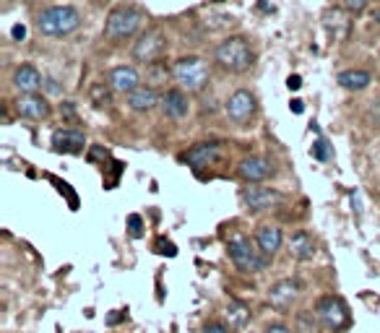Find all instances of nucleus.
<instances>
[{"instance_id":"nucleus-1","label":"nucleus","mask_w":380,"mask_h":333,"mask_svg":"<svg viewBox=\"0 0 380 333\" xmlns=\"http://www.w3.org/2000/svg\"><path fill=\"white\" fill-rule=\"evenodd\" d=\"M214 60L226 74H245V71H251L255 55H253L251 42L245 37H226L214 49Z\"/></svg>"},{"instance_id":"nucleus-2","label":"nucleus","mask_w":380,"mask_h":333,"mask_svg":"<svg viewBox=\"0 0 380 333\" xmlns=\"http://www.w3.org/2000/svg\"><path fill=\"white\" fill-rule=\"evenodd\" d=\"M144 24H146L144 11L133 8V6H117V8L110 11V16L105 21V40L125 42L130 37H136Z\"/></svg>"},{"instance_id":"nucleus-3","label":"nucleus","mask_w":380,"mask_h":333,"mask_svg":"<svg viewBox=\"0 0 380 333\" xmlns=\"http://www.w3.org/2000/svg\"><path fill=\"white\" fill-rule=\"evenodd\" d=\"M81 26V13L73 6H50L37 16V29L45 37H68Z\"/></svg>"},{"instance_id":"nucleus-4","label":"nucleus","mask_w":380,"mask_h":333,"mask_svg":"<svg viewBox=\"0 0 380 333\" xmlns=\"http://www.w3.org/2000/svg\"><path fill=\"white\" fill-rule=\"evenodd\" d=\"M209 65L201 57H180L178 63L172 65V81L178 83L180 89L188 91V94H195V91H203L206 83H209Z\"/></svg>"},{"instance_id":"nucleus-5","label":"nucleus","mask_w":380,"mask_h":333,"mask_svg":"<svg viewBox=\"0 0 380 333\" xmlns=\"http://www.w3.org/2000/svg\"><path fill=\"white\" fill-rule=\"evenodd\" d=\"M226 252H229V260L235 263V269L243 271V274H260V271L268 266V255H263L258 245H253L251 240L243 235H237L229 240Z\"/></svg>"},{"instance_id":"nucleus-6","label":"nucleus","mask_w":380,"mask_h":333,"mask_svg":"<svg viewBox=\"0 0 380 333\" xmlns=\"http://www.w3.org/2000/svg\"><path fill=\"white\" fill-rule=\"evenodd\" d=\"M316 315L318 320H321V325L323 328H328V331L339 333L344 331L349 325V310L347 305H344V300L341 297H321L316 305Z\"/></svg>"},{"instance_id":"nucleus-7","label":"nucleus","mask_w":380,"mask_h":333,"mask_svg":"<svg viewBox=\"0 0 380 333\" xmlns=\"http://www.w3.org/2000/svg\"><path fill=\"white\" fill-rule=\"evenodd\" d=\"M164 47H167V40H164V34L159 29H146L144 34H138L136 45H133V57H136L138 63H156L159 57H162Z\"/></svg>"},{"instance_id":"nucleus-8","label":"nucleus","mask_w":380,"mask_h":333,"mask_svg":"<svg viewBox=\"0 0 380 333\" xmlns=\"http://www.w3.org/2000/svg\"><path fill=\"white\" fill-rule=\"evenodd\" d=\"M255 110H258V105H255V97H253L251 91H245V89H237L232 97L226 99V105H224L226 117L235 122V125H240V128H245V125H248V122L255 117Z\"/></svg>"},{"instance_id":"nucleus-9","label":"nucleus","mask_w":380,"mask_h":333,"mask_svg":"<svg viewBox=\"0 0 380 333\" xmlns=\"http://www.w3.org/2000/svg\"><path fill=\"white\" fill-rule=\"evenodd\" d=\"M243 201L245 206L251 209V211H268V209H274V206L282 204V193L276 190V187H263L258 185H248L243 190Z\"/></svg>"},{"instance_id":"nucleus-10","label":"nucleus","mask_w":380,"mask_h":333,"mask_svg":"<svg viewBox=\"0 0 380 333\" xmlns=\"http://www.w3.org/2000/svg\"><path fill=\"white\" fill-rule=\"evenodd\" d=\"M13 107H16L18 117H26V120H47L52 115V107H50V102L42 97L40 91L37 94H18Z\"/></svg>"},{"instance_id":"nucleus-11","label":"nucleus","mask_w":380,"mask_h":333,"mask_svg":"<svg viewBox=\"0 0 380 333\" xmlns=\"http://www.w3.org/2000/svg\"><path fill=\"white\" fill-rule=\"evenodd\" d=\"M297 297H299V281H294V279H282V281H276V284L268 289V302H271V308L279 310V312L292 310V305L297 302Z\"/></svg>"},{"instance_id":"nucleus-12","label":"nucleus","mask_w":380,"mask_h":333,"mask_svg":"<svg viewBox=\"0 0 380 333\" xmlns=\"http://www.w3.org/2000/svg\"><path fill=\"white\" fill-rule=\"evenodd\" d=\"M271 172H274V167L263 156H245L243 162L237 164V177H243L248 185H258V182L268 180Z\"/></svg>"},{"instance_id":"nucleus-13","label":"nucleus","mask_w":380,"mask_h":333,"mask_svg":"<svg viewBox=\"0 0 380 333\" xmlns=\"http://www.w3.org/2000/svg\"><path fill=\"white\" fill-rule=\"evenodd\" d=\"M107 83L113 86L115 94H125L128 97L130 91H136L141 86V74H138L133 65H117L107 74Z\"/></svg>"},{"instance_id":"nucleus-14","label":"nucleus","mask_w":380,"mask_h":333,"mask_svg":"<svg viewBox=\"0 0 380 333\" xmlns=\"http://www.w3.org/2000/svg\"><path fill=\"white\" fill-rule=\"evenodd\" d=\"M323 26L333 42H344L349 37V32H352L349 11L347 8H328L323 13Z\"/></svg>"},{"instance_id":"nucleus-15","label":"nucleus","mask_w":380,"mask_h":333,"mask_svg":"<svg viewBox=\"0 0 380 333\" xmlns=\"http://www.w3.org/2000/svg\"><path fill=\"white\" fill-rule=\"evenodd\" d=\"M52 148L57 154H81L86 148V139L81 130H55L52 133Z\"/></svg>"},{"instance_id":"nucleus-16","label":"nucleus","mask_w":380,"mask_h":333,"mask_svg":"<svg viewBox=\"0 0 380 333\" xmlns=\"http://www.w3.org/2000/svg\"><path fill=\"white\" fill-rule=\"evenodd\" d=\"M162 112L172 120H183L190 112V102H188V94L183 89H167L162 94Z\"/></svg>"},{"instance_id":"nucleus-17","label":"nucleus","mask_w":380,"mask_h":333,"mask_svg":"<svg viewBox=\"0 0 380 333\" xmlns=\"http://www.w3.org/2000/svg\"><path fill=\"white\" fill-rule=\"evenodd\" d=\"M125 102H128L133 112H151L156 105H162V94H159V89H151V86L141 83L136 91H130L125 97Z\"/></svg>"},{"instance_id":"nucleus-18","label":"nucleus","mask_w":380,"mask_h":333,"mask_svg":"<svg viewBox=\"0 0 380 333\" xmlns=\"http://www.w3.org/2000/svg\"><path fill=\"white\" fill-rule=\"evenodd\" d=\"M282 243H284V235L276 224H263V227H258V232H255V245H258L260 252L268 255V258H274L276 252L282 250Z\"/></svg>"},{"instance_id":"nucleus-19","label":"nucleus","mask_w":380,"mask_h":333,"mask_svg":"<svg viewBox=\"0 0 380 333\" xmlns=\"http://www.w3.org/2000/svg\"><path fill=\"white\" fill-rule=\"evenodd\" d=\"M42 74L34 65H18L16 74H13V86L18 89V94H37L42 89Z\"/></svg>"},{"instance_id":"nucleus-20","label":"nucleus","mask_w":380,"mask_h":333,"mask_svg":"<svg viewBox=\"0 0 380 333\" xmlns=\"http://www.w3.org/2000/svg\"><path fill=\"white\" fill-rule=\"evenodd\" d=\"M219 159V144H195L193 148H188V154L183 156V162H188L190 167L201 170L209 167Z\"/></svg>"},{"instance_id":"nucleus-21","label":"nucleus","mask_w":380,"mask_h":333,"mask_svg":"<svg viewBox=\"0 0 380 333\" xmlns=\"http://www.w3.org/2000/svg\"><path fill=\"white\" fill-rule=\"evenodd\" d=\"M318 245H316V237L310 235V232H305V229H299V232H294L289 240V252L292 258L297 260H310L313 255H316Z\"/></svg>"},{"instance_id":"nucleus-22","label":"nucleus","mask_w":380,"mask_h":333,"mask_svg":"<svg viewBox=\"0 0 380 333\" xmlns=\"http://www.w3.org/2000/svg\"><path fill=\"white\" fill-rule=\"evenodd\" d=\"M339 83L347 91H364L372 83V76L367 71H344L339 74Z\"/></svg>"},{"instance_id":"nucleus-23","label":"nucleus","mask_w":380,"mask_h":333,"mask_svg":"<svg viewBox=\"0 0 380 333\" xmlns=\"http://www.w3.org/2000/svg\"><path fill=\"white\" fill-rule=\"evenodd\" d=\"M170 78H172V71L162 63V60L146 65V86L159 89V86H167V81H170Z\"/></svg>"},{"instance_id":"nucleus-24","label":"nucleus","mask_w":380,"mask_h":333,"mask_svg":"<svg viewBox=\"0 0 380 333\" xmlns=\"http://www.w3.org/2000/svg\"><path fill=\"white\" fill-rule=\"evenodd\" d=\"M226 315H229V320L237 325V328H243L248 320H251V310L245 308L243 302L237 300H229V305H226Z\"/></svg>"},{"instance_id":"nucleus-25","label":"nucleus","mask_w":380,"mask_h":333,"mask_svg":"<svg viewBox=\"0 0 380 333\" xmlns=\"http://www.w3.org/2000/svg\"><path fill=\"white\" fill-rule=\"evenodd\" d=\"M113 99V86L110 83H94L91 86V102L97 107H107Z\"/></svg>"},{"instance_id":"nucleus-26","label":"nucleus","mask_w":380,"mask_h":333,"mask_svg":"<svg viewBox=\"0 0 380 333\" xmlns=\"http://www.w3.org/2000/svg\"><path fill=\"white\" fill-rule=\"evenodd\" d=\"M318 317V315H316ZM316 317H313V312H299L297 315V328L302 333H318V323Z\"/></svg>"},{"instance_id":"nucleus-27","label":"nucleus","mask_w":380,"mask_h":333,"mask_svg":"<svg viewBox=\"0 0 380 333\" xmlns=\"http://www.w3.org/2000/svg\"><path fill=\"white\" fill-rule=\"evenodd\" d=\"M341 6L349 11V13H364L367 11V6H370V0H341Z\"/></svg>"},{"instance_id":"nucleus-28","label":"nucleus","mask_w":380,"mask_h":333,"mask_svg":"<svg viewBox=\"0 0 380 333\" xmlns=\"http://www.w3.org/2000/svg\"><path fill=\"white\" fill-rule=\"evenodd\" d=\"M310 154L316 156V159H321V162H326L328 159V144H326L323 139H318L316 144H313V151Z\"/></svg>"},{"instance_id":"nucleus-29","label":"nucleus","mask_w":380,"mask_h":333,"mask_svg":"<svg viewBox=\"0 0 380 333\" xmlns=\"http://www.w3.org/2000/svg\"><path fill=\"white\" fill-rule=\"evenodd\" d=\"M128 227H130V235H133V237H141L144 221H141V216H138V214H130V216H128Z\"/></svg>"},{"instance_id":"nucleus-30","label":"nucleus","mask_w":380,"mask_h":333,"mask_svg":"<svg viewBox=\"0 0 380 333\" xmlns=\"http://www.w3.org/2000/svg\"><path fill=\"white\" fill-rule=\"evenodd\" d=\"M156 252H162V255H178V250H175V245L167 243V240H156Z\"/></svg>"},{"instance_id":"nucleus-31","label":"nucleus","mask_w":380,"mask_h":333,"mask_svg":"<svg viewBox=\"0 0 380 333\" xmlns=\"http://www.w3.org/2000/svg\"><path fill=\"white\" fill-rule=\"evenodd\" d=\"M203 333H232V331H229L224 323H219V320H211V323H206Z\"/></svg>"},{"instance_id":"nucleus-32","label":"nucleus","mask_w":380,"mask_h":333,"mask_svg":"<svg viewBox=\"0 0 380 333\" xmlns=\"http://www.w3.org/2000/svg\"><path fill=\"white\" fill-rule=\"evenodd\" d=\"M60 115H63L65 120H76V110H73L71 102H63V105H60Z\"/></svg>"},{"instance_id":"nucleus-33","label":"nucleus","mask_w":380,"mask_h":333,"mask_svg":"<svg viewBox=\"0 0 380 333\" xmlns=\"http://www.w3.org/2000/svg\"><path fill=\"white\" fill-rule=\"evenodd\" d=\"M263 333H292V331L284 323H274V325H266V331Z\"/></svg>"},{"instance_id":"nucleus-34","label":"nucleus","mask_w":380,"mask_h":333,"mask_svg":"<svg viewBox=\"0 0 380 333\" xmlns=\"http://www.w3.org/2000/svg\"><path fill=\"white\" fill-rule=\"evenodd\" d=\"M11 37H13V40H24V37H26V26L24 24H16L13 29H11Z\"/></svg>"},{"instance_id":"nucleus-35","label":"nucleus","mask_w":380,"mask_h":333,"mask_svg":"<svg viewBox=\"0 0 380 333\" xmlns=\"http://www.w3.org/2000/svg\"><path fill=\"white\" fill-rule=\"evenodd\" d=\"M287 86H289V91L302 89V78H299V76H289V78H287Z\"/></svg>"},{"instance_id":"nucleus-36","label":"nucleus","mask_w":380,"mask_h":333,"mask_svg":"<svg viewBox=\"0 0 380 333\" xmlns=\"http://www.w3.org/2000/svg\"><path fill=\"white\" fill-rule=\"evenodd\" d=\"M292 112L294 115H302V110H305V107H302V102H299V99H292Z\"/></svg>"},{"instance_id":"nucleus-37","label":"nucleus","mask_w":380,"mask_h":333,"mask_svg":"<svg viewBox=\"0 0 380 333\" xmlns=\"http://www.w3.org/2000/svg\"><path fill=\"white\" fill-rule=\"evenodd\" d=\"M97 3H102V0H97Z\"/></svg>"},{"instance_id":"nucleus-38","label":"nucleus","mask_w":380,"mask_h":333,"mask_svg":"<svg viewBox=\"0 0 380 333\" xmlns=\"http://www.w3.org/2000/svg\"><path fill=\"white\" fill-rule=\"evenodd\" d=\"M378 3H380V0H378Z\"/></svg>"}]
</instances>
